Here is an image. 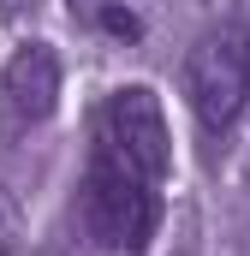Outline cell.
I'll list each match as a JSON object with an SVG mask.
<instances>
[{"instance_id":"5b68a950","label":"cell","mask_w":250,"mask_h":256,"mask_svg":"<svg viewBox=\"0 0 250 256\" xmlns=\"http://www.w3.org/2000/svg\"><path fill=\"white\" fill-rule=\"evenodd\" d=\"M24 244V208H18V196L0 185V256H12Z\"/></svg>"},{"instance_id":"8992f818","label":"cell","mask_w":250,"mask_h":256,"mask_svg":"<svg viewBox=\"0 0 250 256\" xmlns=\"http://www.w3.org/2000/svg\"><path fill=\"white\" fill-rule=\"evenodd\" d=\"M96 18H102V24H108L114 36H137V18H131V12H120V6H102Z\"/></svg>"},{"instance_id":"6da1fadb","label":"cell","mask_w":250,"mask_h":256,"mask_svg":"<svg viewBox=\"0 0 250 256\" xmlns=\"http://www.w3.org/2000/svg\"><path fill=\"white\" fill-rule=\"evenodd\" d=\"M84 226L102 250H143L161 226V196L131 161L96 149L84 173Z\"/></svg>"},{"instance_id":"52a82bcc","label":"cell","mask_w":250,"mask_h":256,"mask_svg":"<svg viewBox=\"0 0 250 256\" xmlns=\"http://www.w3.org/2000/svg\"><path fill=\"white\" fill-rule=\"evenodd\" d=\"M66 6H72V12H78V18H96V12H102V6H108V0H66Z\"/></svg>"},{"instance_id":"277c9868","label":"cell","mask_w":250,"mask_h":256,"mask_svg":"<svg viewBox=\"0 0 250 256\" xmlns=\"http://www.w3.org/2000/svg\"><path fill=\"white\" fill-rule=\"evenodd\" d=\"M60 102V54L48 42H24L6 72H0V114H6V131H30L42 126Z\"/></svg>"},{"instance_id":"3957f363","label":"cell","mask_w":250,"mask_h":256,"mask_svg":"<svg viewBox=\"0 0 250 256\" xmlns=\"http://www.w3.org/2000/svg\"><path fill=\"white\" fill-rule=\"evenodd\" d=\"M96 149L131 161L149 185H161L173 173V137H167V114H161V96L149 84H125L102 102V120H96Z\"/></svg>"},{"instance_id":"7a4b0ae2","label":"cell","mask_w":250,"mask_h":256,"mask_svg":"<svg viewBox=\"0 0 250 256\" xmlns=\"http://www.w3.org/2000/svg\"><path fill=\"white\" fill-rule=\"evenodd\" d=\"M185 102L202 120V131H220L244 114L250 102V30L238 18L208 24L185 54Z\"/></svg>"}]
</instances>
